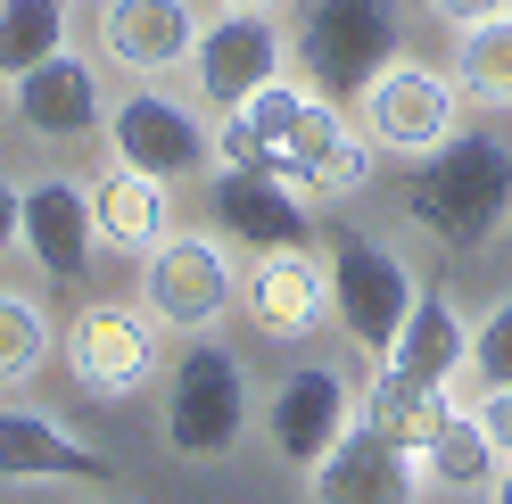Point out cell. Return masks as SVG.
Returning <instances> with one entry per match:
<instances>
[{"label":"cell","mask_w":512,"mask_h":504,"mask_svg":"<svg viewBox=\"0 0 512 504\" xmlns=\"http://www.w3.org/2000/svg\"><path fill=\"white\" fill-rule=\"evenodd\" d=\"M397 207H405V224L422 240L455 248V257L488 248L512 224V141L504 133H471V124H463L446 149L413 157Z\"/></svg>","instance_id":"obj_1"},{"label":"cell","mask_w":512,"mask_h":504,"mask_svg":"<svg viewBox=\"0 0 512 504\" xmlns=\"http://www.w3.org/2000/svg\"><path fill=\"white\" fill-rule=\"evenodd\" d=\"M248 364L223 339H182V356L166 364V397H157V430L182 463H223L248 438Z\"/></svg>","instance_id":"obj_2"},{"label":"cell","mask_w":512,"mask_h":504,"mask_svg":"<svg viewBox=\"0 0 512 504\" xmlns=\"http://www.w3.org/2000/svg\"><path fill=\"white\" fill-rule=\"evenodd\" d=\"M405 17L397 0H298L290 9V58L323 100H356V91L397 58Z\"/></svg>","instance_id":"obj_3"},{"label":"cell","mask_w":512,"mask_h":504,"mask_svg":"<svg viewBox=\"0 0 512 504\" xmlns=\"http://www.w3.org/2000/svg\"><path fill=\"white\" fill-rule=\"evenodd\" d=\"M323 273H331V323L356 339V356H389L397 348V331H405V314L413 298H422V281H413V265L397 257L389 240H372V232H323Z\"/></svg>","instance_id":"obj_4"},{"label":"cell","mask_w":512,"mask_h":504,"mask_svg":"<svg viewBox=\"0 0 512 504\" xmlns=\"http://www.w3.org/2000/svg\"><path fill=\"white\" fill-rule=\"evenodd\" d=\"M455 75H438V67H413V58H389L356 100H347V116H356V133L380 149V157H430L463 133V116H455Z\"/></svg>","instance_id":"obj_5"},{"label":"cell","mask_w":512,"mask_h":504,"mask_svg":"<svg viewBox=\"0 0 512 504\" xmlns=\"http://www.w3.org/2000/svg\"><path fill=\"white\" fill-rule=\"evenodd\" d=\"M141 306L149 323H166L182 339L215 331L223 314L240 306V273H232V248H223L215 232H166L141 257Z\"/></svg>","instance_id":"obj_6"},{"label":"cell","mask_w":512,"mask_h":504,"mask_svg":"<svg viewBox=\"0 0 512 504\" xmlns=\"http://www.w3.org/2000/svg\"><path fill=\"white\" fill-rule=\"evenodd\" d=\"M108 149H116V166L157 174V182H190V174L223 166V157H215V124L190 108V100L157 91V83L108 100Z\"/></svg>","instance_id":"obj_7"},{"label":"cell","mask_w":512,"mask_h":504,"mask_svg":"<svg viewBox=\"0 0 512 504\" xmlns=\"http://www.w3.org/2000/svg\"><path fill=\"white\" fill-rule=\"evenodd\" d=\"M290 75V25L273 9H215L199 25V50H190V83L215 116H232L248 91H265Z\"/></svg>","instance_id":"obj_8"},{"label":"cell","mask_w":512,"mask_h":504,"mask_svg":"<svg viewBox=\"0 0 512 504\" xmlns=\"http://www.w3.org/2000/svg\"><path fill=\"white\" fill-rule=\"evenodd\" d=\"M67 372L83 397L124 405L133 389L157 381V323L149 306H124V298H91L75 323H67Z\"/></svg>","instance_id":"obj_9"},{"label":"cell","mask_w":512,"mask_h":504,"mask_svg":"<svg viewBox=\"0 0 512 504\" xmlns=\"http://www.w3.org/2000/svg\"><path fill=\"white\" fill-rule=\"evenodd\" d=\"M356 422H364V397L339 364H290L265 397V447L298 471H314Z\"/></svg>","instance_id":"obj_10"},{"label":"cell","mask_w":512,"mask_h":504,"mask_svg":"<svg viewBox=\"0 0 512 504\" xmlns=\"http://www.w3.org/2000/svg\"><path fill=\"white\" fill-rule=\"evenodd\" d=\"M199 0H100V17H91V42H100L108 67L124 75H182L190 50H199Z\"/></svg>","instance_id":"obj_11"},{"label":"cell","mask_w":512,"mask_h":504,"mask_svg":"<svg viewBox=\"0 0 512 504\" xmlns=\"http://www.w3.org/2000/svg\"><path fill=\"white\" fill-rule=\"evenodd\" d=\"M9 116H17V133L67 149V141L108 133V83L83 50H58V58H42V67H25L9 83Z\"/></svg>","instance_id":"obj_12"},{"label":"cell","mask_w":512,"mask_h":504,"mask_svg":"<svg viewBox=\"0 0 512 504\" xmlns=\"http://www.w3.org/2000/svg\"><path fill=\"white\" fill-rule=\"evenodd\" d=\"M372 157H380V149L356 133V116L314 91V108L298 116V133H290V149L273 157V174L314 207V199H356L364 182H372Z\"/></svg>","instance_id":"obj_13"},{"label":"cell","mask_w":512,"mask_h":504,"mask_svg":"<svg viewBox=\"0 0 512 504\" xmlns=\"http://www.w3.org/2000/svg\"><path fill=\"white\" fill-rule=\"evenodd\" d=\"M207 199H215V224L232 232L240 248H256V257H290V248H314V207H306L273 166H215Z\"/></svg>","instance_id":"obj_14"},{"label":"cell","mask_w":512,"mask_h":504,"mask_svg":"<svg viewBox=\"0 0 512 504\" xmlns=\"http://www.w3.org/2000/svg\"><path fill=\"white\" fill-rule=\"evenodd\" d=\"M306 504H422V455L397 447L389 430L356 422L306 471Z\"/></svg>","instance_id":"obj_15"},{"label":"cell","mask_w":512,"mask_h":504,"mask_svg":"<svg viewBox=\"0 0 512 504\" xmlns=\"http://www.w3.org/2000/svg\"><path fill=\"white\" fill-rule=\"evenodd\" d=\"M17 248H25L50 281H83V273H91V248H100V224H91V182H75V174H34V182H25Z\"/></svg>","instance_id":"obj_16"},{"label":"cell","mask_w":512,"mask_h":504,"mask_svg":"<svg viewBox=\"0 0 512 504\" xmlns=\"http://www.w3.org/2000/svg\"><path fill=\"white\" fill-rule=\"evenodd\" d=\"M108 455L75 438L42 405H0V480L9 488H50V480H100Z\"/></svg>","instance_id":"obj_17"},{"label":"cell","mask_w":512,"mask_h":504,"mask_svg":"<svg viewBox=\"0 0 512 504\" xmlns=\"http://www.w3.org/2000/svg\"><path fill=\"white\" fill-rule=\"evenodd\" d=\"M248 323L265 339H314L331 314V273H323V248H290V257H256L248 273Z\"/></svg>","instance_id":"obj_18"},{"label":"cell","mask_w":512,"mask_h":504,"mask_svg":"<svg viewBox=\"0 0 512 504\" xmlns=\"http://www.w3.org/2000/svg\"><path fill=\"white\" fill-rule=\"evenodd\" d=\"M463 364H471V323H463V306L446 298V290H422V298H413V314H405V331H397V348L380 356V372H397V381H413V389H455Z\"/></svg>","instance_id":"obj_19"},{"label":"cell","mask_w":512,"mask_h":504,"mask_svg":"<svg viewBox=\"0 0 512 504\" xmlns=\"http://www.w3.org/2000/svg\"><path fill=\"white\" fill-rule=\"evenodd\" d=\"M174 182L133 174V166H108L91 182V224H100V248H124V257H149L157 240L174 232Z\"/></svg>","instance_id":"obj_20"},{"label":"cell","mask_w":512,"mask_h":504,"mask_svg":"<svg viewBox=\"0 0 512 504\" xmlns=\"http://www.w3.org/2000/svg\"><path fill=\"white\" fill-rule=\"evenodd\" d=\"M306 108H314V83H298V75L248 91V100L215 124V157H223V166H273V157L290 149V133H298Z\"/></svg>","instance_id":"obj_21"},{"label":"cell","mask_w":512,"mask_h":504,"mask_svg":"<svg viewBox=\"0 0 512 504\" xmlns=\"http://www.w3.org/2000/svg\"><path fill=\"white\" fill-rule=\"evenodd\" d=\"M496 438L479 430V414H446L438 430H430V447H422V488H438V496H488V480H496Z\"/></svg>","instance_id":"obj_22"},{"label":"cell","mask_w":512,"mask_h":504,"mask_svg":"<svg viewBox=\"0 0 512 504\" xmlns=\"http://www.w3.org/2000/svg\"><path fill=\"white\" fill-rule=\"evenodd\" d=\"M455 91L479 108H512V9L455 34Z\"/></svg>","instance_id":"obj_23"},{"label":"cell","mask_w":512,"mask_h":504,"mask_svg":"<svg viewBox=\"0 0 512 504\" xmlns=\"http://www.w3.org/2000/svg\"><path fill=\"white\" fill-rule=\"evenodd\" d=\"M446 414H455V405H446V389H413V381H397V372H380V364H372L364 422H372V430H389L397 447L422 455V447H430V430H438Z\"/></svg>","instance_id":"obj_24"},{"label":"cell","mask_w":512,"mask_h":504,"mask_svg":"<svg viewBox=\"0 0 512 504\" xmlns=\"http://www.w3.org/2000/svg\"><path fill=\"white\" fill-rule=\"evenodd\" d=\"M67 50V0H0V83Z\"/></svg>","instance_id":"obj_25"},{"label":"cell","mask_w":512,"mask_h":504,"mask_svg":"<svg viewBox=\"0 0 512 504\" xmlns=\"http://www.w3.org/2000/svg\"><path fill=\"white\" fill-rule=\"evenodd\" d=\"M50 364V314L34 290H0V397H17Z\"/></svg>","instance_id":"obj_26"},{"label":"cell","mask_w":512,"mask_h":504,"mask_svg":"<svg viewBox=\"0 0 512 504\" xmlns=\"http://www.w3.org/2000/svg\"><path fill=\"white\" fill-rule=\"evenodd\" d=\"M463 372H471L479 389H512V298H496L471 323V364Z\"/></svg>","instance_id":"obj_27"},{"label":"cell","mask_w":512,"mask_h":504,"mask_svg":"<svg viewBox=\"0 0 512 504\" xmlns=\"http://www.w3.org/2000/svg\"><path fill=\"white\" fill-rule=\"evenodd\" d=\"M479 430H488L496 455L512 463V389H488V397H479Z\"/></svg>","instance_id":"obj_28"},{"label":"cell","mask_w":512,"mask_h":504,"mask_svg":"<svg viewBox=\"0 0 512 504\" xmlns=\"http://www.w3.org/2000/svg\"><path fill=\"white\" fill-rule=\"evenodd\" d=\"M504 9H512V0H430V17L455 25V34H463V25H479V17H504Z\"/></svg>","instance_id":"obj_29"},{"label":"cell","mask_w":512,"mask_h":504,"mask_svg":"<svg viewBox=\"0 0 512 504\" xmlns=\"http://www.w3.org/2000/svg\"><path fill=\"white\" fill-rule=\"evenodd\" d=\"M17 224H25V182H9V174H0V257L17 248Z\"/></svg>","instance_id":"obj_30"},{"label":"cell","mask_w":512,"mask_h":504,"mask_svg":"<svg viewBox=\"0 0 512 504\" xmlns=\"http://www.w3.org/2000/svg\"><path fill=\"white\" fill-rule=\"evenodd\" d=\"M488 504H512V463H496V480H488Z\"/></svg>","instance_id":"obj_31"},{"label":"cell","mask_w":512,"mask_h":504,"mask_svg":"<svg viewBox=\"0 0 512 504\" xmlns=\"http://www.w3.org/2000/svg\"><path fill=\"white\" fill-rule=\"evenodd\" d=\"M223 9H273V0H223Z\"/></svg>","instance_id":"obj_32"},{"label":"cell","mask_w":512,"mask_h":504,"mask_svg":"<svg viewBox=\"0 0 512 504\" xmlns=\"http://www.w3.org/2000/svg\"><path fill=\"white\" fill-rule=\"evenodd\" d=\"M83 504H116V496H83Z\"/></svg>","instance_id":"obj_33"}]
</instances>
